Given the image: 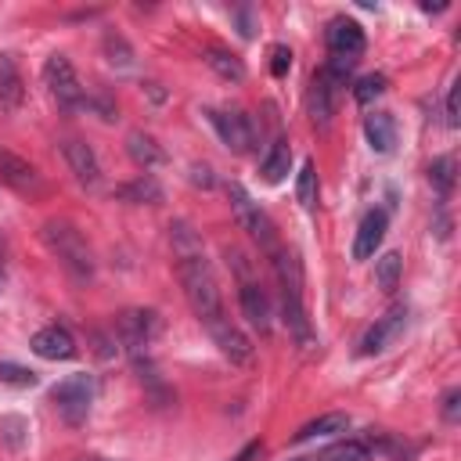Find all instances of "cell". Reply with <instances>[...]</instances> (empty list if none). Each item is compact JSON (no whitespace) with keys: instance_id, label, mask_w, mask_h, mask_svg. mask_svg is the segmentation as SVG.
Wrapping results in <instances>:
<instances>
[{"instance_id":"6da1fadb","label":"cell","mask_w":461,"mask_h":461,"mask_svg":"<svg viewBox=\"0 0 461 461\" xmlns=\"http://www.w3.org/2000/svg\"><path fill=\"white\" fill-rule=\"evenodd\" d=\"M173 267H176V281H180V288H184L187 306L194 310V317L202 321V328L212 335V342L220 346V353L230 357L234 364H249V360H252V342H249L245 331L227 317L223 295H220V285H216V274H212L205 252L176 256Z\"/></svg>"},{"instance_id":"7a4b0ae2","label":"cell","mask_w":461,"mask_h":461,"mask_svg":"<svg viewBox=\"0 0 461 461\" xmlns=\"http://www.w3.org/2000/svg\"><path fill=\"white\" fill-rule=\"evenodd\" d=\"M40 238H43V245L50 249V256L76 277V281H90L94 277V270H97V263H94V249H90V241H86V234L72 223V220H47L43 227H40Z\"/></svg>"},{"instance_id":"3957f363","label":"cell","mask_w":461,"mask_h":461,"mask_svg":"<svg viewBox=\"0 0 461 461\" xmlns=\"http://www.w3.org/2000/svg\"><path fill=\"white\" fill-rule=\"evenodd\" d=\"M227 198H230V212H234V220H238V227L270 256L274 249H277V234H274V223H270V216L259 209V202H252V194L241 187V184H227Z\"/></svg>"},{"instance_id":"277c9868","label":"cell","mask_w":461,"mask_h":461,"mask_svg":"<svg viewBox=\"0 0 461 461\" xmlns=\"http://www.w3.org/2000/svg\"><path fill=\"white\" fill-rule=\"evenodd\" d=\"M50 400H54L58 414L68 425H83L86 414H90V400H94V378L90 375H72V378H65L50 389Z\"/></svg>"},{"instance_id":"5b68a950","label":"cell","mask_w":461,"mask_h":461,"mask_svg":"<svg viewBox=\"0 0 461 461\" xmlns=\"http://www.w3.org/2000/svg\"><path fill=\"white\" fill-rule=\"evenodd\" d=\"M155 335H158V313L155 310H122L115 317V339L133 357H140Z\"/></svg>"},{"instance_id":"8992f818","label":"cell","mask_w":461,"mask_h":461,"mask_svg":"<svg viewBox=\"0 0 461 461\" xmlns=\"http://www.w3.org/2000/svg\"><path fill=\"white\" fill-rule=\"evenodd\" d=\"M43 83H47V90L58 104H65V108L83 104V83H79V76H76V68L65 54H50L43 61Z\"/></svg>"},{"instance_id":"52a82bcc","label":"cell","mask_w":461,"mask_h":461,"mask_svg":"<svg viewBox=\"0 0 461 461\" xmlns=\"http://www.w3.org/2000/svg\"><path fill=\"white\" fill-rule=\"evenodd\" d=\"M0 180H4L11 191H18V194H43V176H40V169H36L29 158H22V155H14V151H7V148H0Z\"/></svg>"},{"instance_id":"ba28073f","label":"cell","mask_w":461,"mask_h":461,"mask_svg":"<svg viewBox=\"0 0 461 461\" xmlns=\"http://www.w3.org/2000/svg\"><path fill=\"white\" fill-rule=\"evenodd\" d=\"M205 115H209L212 130L220 133V140L234 155H245L252 148V122H249V115H241V112H220V108H209Z\"/></svg>"},{"instance_id":"9c48e42d","label":"cell","mask_w":461,"mask_h":461,"mask_svg":"<svg viewBox=\"0 0 461 461\" xmlns=\"http://www.w3.org/2000/svg\"><path fill=\"white\" fill-rule=\"evenodd\" d=\"M403 324H407V306H403V303L389 306V310H385V317H378V321L364 331V339H360V357L382 353V349H385V346L403 331Z\"/></svg>"},{"instance_id":"30bf717a","label":"cell","mask_w":461,"mask_h":461,"mask_svg":"<svg viewBox=\"0 0 461 461\" xmlns=\"http://www.w3.org/2000/svg\"><path fill=\"white\" fill-rule=\"evenodd\" d=\"M61 155H65L72 176H76L83 187H97V184H101V162H97V155H94V148H90L86 140H79V137L61 140Z\"/></svg>"},{"instance_id":"8fae6325","label":"cell","mask_w":461,"mask_h":461,"mask_svg":"<svg viewBox=\"0 0 461 461\" xmlns=\"http://www.w3.org/2000/svg\"><path fill=\"white\" fill-rule=\"evenodd\" d=\"M324 40H328V50L335 58H357L364 50V29L353 22V18H331L328 29H324Z\"/></svg>"},{"instance_id":"7c38bea8","label":"cell","mask_w":461,"mask_h":461,"mask_svg":"<svg viewBox=\"0 0 461 461\" xmlns=\"http://www.w3.org/2000/svg\"><path fill=\"white\" fill-rule=\"evenodd\" d=\"M339 90H342V83H335L324 68L313 76V83H310V119H313L317 126H328V122H331Z\"/></svg>"},{"instance_id":"4fadbf2b","label":"cell","mask_w":461,"mask_h":461,"mask_svg":"<svg viewBox=\"0 0 461 461\" xmlns=\"http://www.w3.org/2000/svg\"><path fill=\"white\" fill-rule=\"evenodd\" d=\"M238 303H241V313H245V321L252 324V328H259V331H267L270 328V299H267V292H263V285L252 277V281H238Z\"/></svg>"},{"instance_id":"5bb4252c","label":"cell","mask_w":461,"mask_h":461,"mask_svg":"<svg viewBox=\"0 0 461 461\" xmlns=\"http://www.w3.org/2000/svg\"><path fill=\"white\" fill-rule=\"evenodd\" d=\"M29 346H32V353L43 357V360H72V357H76V339H72L65 328H58V324L40 328Z\"/></svg>"},{"instance_id":"9a60e30c","label":"cell","mask_w":461,"mask_h":461,"mask_svg":"<svg viewBox=\"0 0 461 461\" xmlns=\"http://www.w3.org/2000/svg\"><path fill=\"white\" fill-rule=\"evenodd\" d=\"M385 227H389L385 212L382 209H367L364 220H360V227H357V238H353V259H371L375 249L385 238Z\"/></svg>"},{"instance_id":"2e32d148","label":"cell","mask_w":461,"mask_h":461,"mask_svg":"<svg viewBox=\"0 0 461 461\" xmlns=\"http://www.w3.org/2000/svg\"><path fill=\"white\" fill-rule=\"evenodd\" d=\"M25 101V79L11 54L0 50V112H18Z\"/></svg>"},{"instance_id":"e0dca14e","label":"cell","mask_w":461,"mask_h":461,"mask_svg":"<svg viewBox=\"0 0 461 461\" xmlns=\"http://www.w3.org/2000/svg\"><path fill=\"white\" fill-rule=\"evenodd\" d=\"M126 151H130V158H133L140 169H158V166H166V148H162L151 133H144V130H130V133H126Z\"/></svg>"},{"instance_id":"ac0fdd59","label":"cell","mask_w":461,"mask_h":461,"mask_svg":"<svg viewBox=\"0 0 461 461\" xmlns=\"http://www.w3.org/2000/svg\"><path fill=\"white\" fill-rule=\"evenodd\" d=\"M364 137H367L371 151H378V155L393 151V144H396V122H393V115H385V112L367 115L364 119Z\"/></svg>"},{"instance_id":"d6986e66","label":"cell","mask_w":461,"mask_h":461,"mask_svg":"<svg viewBox=\"0 0 461 461\" xmlns=\"http://www.w3.org/2000/svg\"><path fill=\"white\" fill-rule=\"evenodd\" d=\"M281 306H285V324H288V331L295 335V342H299V346H313V331H310V317H306V310H303V299L281 295Z\"/></svg>"},{"instance_id":"ffe728a7","label":"cell","mask_w":461,"mask_h":461,"mask_svg":"<svg viewBox=\"0 0 461 461\" xmlns=\"http://www.w3.org/2000/svg\"><path fill=\"white\" fill-rule=\"evenodd\" d=\"M288 166H292V148H288V140H274L270 151H267V158L259 162V173H263L267 184H281L285 173H288Z\"/></svg>"},{"instance_id":"44dd1931","label":"cell","mask_w":461,"mask_h":461,"mask_svg":"<svg viewBox=\"0 0 461 461\" xmlns=\"http://www.w3.org/2000/svg\"><path fill=\"white\" fill-rule=\"evenodd\" d=\"M115 198L133 202V205H155V202H162V187L151 176H137L130 184H119L115 187Z\"/></svg>"},{"instance_id":"7402d4cb","label":"cell","mask_w":461,"mask_h":461,"mask_svg":"<svg viewBox=\"0 0 461 461\" xmlns=\"http://www.w3.org/2000/svg\"><path fill=\"white\" fill-rule=\"evenodd\" d=\"M346 425H349V414H342V411L321 414V418L306 421V425L295 432V443H306V439H317V436H331V432H346Z\"/></svg>"},{"instance_id":"603a6c76","label":"cell","mask_w":461,"mask_h":461,"mask_svg":"<svg viewBox=\"0 0 461 461\" xmlns=\"http://www.w3.org/2000/svg\"><path fill=\"white\" fill-rule=\"evenodd\" d=\"M205 65H209L216 76L230 79V83H241V79H245V65H241V58L230 54V50H220V47L205 50Z\"/></svg>"},{"instance_id":"cb8c5ba5","label":"cell","mask_w":461,"mask_h":461,"mask_svg":"<svg viewBox=\"0 0 461 461\" xmlns=\"http://www.w3.org/2000/svg\"><path fill=\"white\" fill-rule=\"evenodd\" d=\"M169 245H173V259H176V256H194V252H202V238H198V230H194L187 220H176V223L169 227Z\"/></svg>"},{"instance_id":"d4e9b609","label":"cell","mask_w":461,"mask_h":461,"mask_svg":"<svg viewBox=\"0 0 461 461\" xmlns=\"http://www.w3.org/2000/svg\"><path fill=\"white\" fill-rule=\"evenodd\" d=\"M313 461H371V450H367V443H360V439H342V443L324 447Z\"/></svg>"},{"instance_id":"484cf974","label":"cell","mask_w":461,"mask_h":461,"mask_svg":"<svg viewBox=\"0 0 461 461\" xmlns=\"http://www.w3.org/2000/svg\"><path fill=\"white\" fill-rule=\"evenodd\" d=\"M400 274H403V259H400V252H385L382 259H375V281H378L382 292H396Z\"/></svg>"},{"instance_id":"4316f807","label":"cell","mask_w":461,"mask_h":461,"mask_svg":"<svg viewBox=\"0 0 461 461\" xmlns=\"http://www.w3.org/2000/svg\"><path fill=\"white\" fill-rule=\"evenodd\" d=\"M454 158L450 155H439V158H432V166H429V184H432V191L439 194V198H447L450 191H454Z\"/></svg>"},{"instance_id":"83f0119b","label":"cell","mask_w":461,"mask_h":461,"mask_svg":"<svg viewBox=\"0 0 461 461\" xmlns=\"http://www.w3.org/2000/svg\"><path fill=\"white\" fill-rule=\"evenodd\" d=\"M295 198H299L303 209L317 205V169H313V162H303V169L295 176Z\"/></svg>"},{"instance_id":"f1b7e54d","label":"cell","mask_w":461,"mask_h":461,"mask_svg":"<svg viewBox=\"0 0 461 461\" xmlns=\"http://www.w3.org/2000/svg\"><path fill=\"white\" fill-rule=\"evenodd\" d=\"M0 436H4V443L11 450H22L25 447V436H29V421L18 418V414H7V418H0Z\"/></svg>"},{"instance_id":"f546056e","label":"cell","mask_w":461,"mask_h":461,"mask_svg":"<svg viewBox=\"0 0 461 461\" xmlns=\"http://www.w3.org/2000/svg\"><path fill=\"white\" fill-rule=\"evenodd\" d=\"M104 54H108V61L112 65H133V50H130V43L122 40V36H115V32H108L104 36Z\"/></svg>"},{"instance_id":"4dcf8cb0","label":"cell","mask_w":461,"mask_h":461,"mask_svg":"<svg viewBox=\"0 0 461 461\" xmlns=\"http://www.w3.org/2000/svg\"><path fill=\"white\" fill-rule=\"evenodd\" d=\"M0 382L25 389V385H36V371H29L22 364H11V360H0Z\"/></svg>"},{"instance_id":"1f68e13d","label":"cell","mask_w":461,"mask_h":461,"mask_svg":"<svg viewBox=\"0 0 461 461\" xmlns=\"http://www.w3.org/2000/svg\"><path fill=\"white\" fill-rule=\"evenodd\" d=\"M382 90H385V79H382V76H364V79L353 86V97H357L360 104H371Z\"/></svg>"},{"instance_id":"d6a6232c","label":"cell","mask_w":461,"mask_h":461,"mask_svg":"<svg viewBox=\"0 0 461 461\" xmlns=\"http://www.w3.org/2000/svg\"><path fill=\"white\" fill-rule=\"evenodd\" d=\"M288 68H292V50H288L285 43L270 47V72L281 79V76H288Z\"/></svg>"},{"instance_id":"836d02e7","label":"cell","mask_w":461,"mask_h":461,"mask_svg":"<svg viewBox=\"0 0 461 461\" xmlns=\"http://www.w3.org/2000/svg\"><path fill=\"white\" fill-rule=\"evenodd\" d=\"M457 411H461V389H447V396H443V418L447 421H457Z\"/></svg>"},{"instance_id":"e575fe53","label":"cell","mask_w":461,"mask_h":461,"mask_svg":"<svg viewBox=\"0 0 461 461\" xmlns=\"http://www.w3.org/2000/svg\"><path fill=\"white\" fill-rule=\"evenodd\" d=\"M191 184H202V187H212V169H209L205 162H202V166L194 162V166H191Z\"/></svg>"},{"instance_id":"d590c367","label":"cell","mask_w":461,"mask_h":461,"mask_svg":"<svg viewBox=\"0 0 461 461\" xmlns=\"http://www.w3.org/2000/svg\"><path fill=\"white\" fill-rule=\"evenodd\" d=\"M457 86L461 83H454L450 94H447V126H457Z\"/></svg>"},{"instance_id":"8d00e7d4","label":"cell","mask_w":461,"mask_h":461,"mask_svg":"<svg viewBox=\"0 0 461 461\" xmlns=\"http://www.w3.org/2000/svg\"><path fill=\"white\" fill-rule=\"evenodd\" d=\"M256 454H259V439H252V443H249V447H245V450H238V454H234V457H230V461H252V457H256Z\"/></svg>"},{"instance_id":"74e56055","label":"cell","mask_w":461,"mask_h":461,"mask_svg":"<svg viewBox=\"0 0 461 461\" xmlns=\"http://www.w3.org/2000/svg\"><path fill=\"white\" fill-rule=\"evenodd\" d=\"M238 22H241V36H252V22H249V11H238Z\"/></svg>"},{"instance_id":"f35d334b","label":"cell","mask_w":461,"mask_h":461,"mask_svg":"<svg viewBox=\"0 0 461 461\" xmlns=\"http://www.w3.org/2000/svg\"><path fill=\"white\" fill-rule=\"evenodd\" d=\"M295 461H313V457H295Z\"/></svg>"}]
</instances>
